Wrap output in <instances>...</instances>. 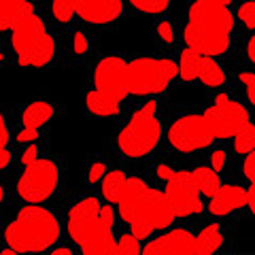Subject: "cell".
<instances>
[{
  "mask_svg": "<svg viewBox=\"0 0 255 255\" xmlns=\"http://www.w3.org/2000/svg\"><path fill=\"white\" fill-rule=\"evenodd\" d=\"M164 194L177 217H187V215H196L202 211L200 191L196 189L189 172H172L166 179Z\"/></svg>",
  "mask_w": 255,
  "mask_h": 255,
  "instance_id": "cell-12",
  "label": "cell"
},
{
  "mask_svg": "<svg viewBox=\"0 0 255 255\" xmlns=\"http://www.w3.org/2000/svg\"><path fill=\"white\" fill-rule=\"evenodd\" d=\"M194 234L187 230H170L162 236L153 238L145 247H140V253L145 255H157V253H179V255H194L196 253V241Z\"/></svg>",
  "mask_w": 255,
  "mask_h": 255,
  "instance_id": "cell-13",
  "label": "cell"
},
{
  "mask_svg": "<svg viewBox=\"0 0 255 255\" xmlns=\"http://www.w3.org/2000/svg\"><path fill=\"white\" fill-rule=\"evenodd\" d=\"M119 213L136 238H147L157 230L168 228L177 219L164 191L151 189L142 179L128 177L126 187L119 196Z\"/></svg>",
  "mask_w": 255,
  "mask_h": 255,
  "instance_id": "cell-3",
  "label": "cell"
},
{
  "mask_svg": "<svg viewBox=\"0 0 255 255\" xmlns=\"http://www.w3.org/2000/svg\"><path fill=\"white\" fill-rule=\"evenodd\" d=\"M238 17H241V21L245 23L247 28L255 30V0H251V2H245L241 9H238Z\"/></svg>",
  "mask_w": 255,
  "mask_h": 255,
  "instance_id": "cell-26",
  "label": "cell"
},
{
  "mask_svg": "<svg viewBox=\"0 0 255 255\" xmlns=\"http://www.w3.org/2000/svg\"><path fill=\"white\" fill-rule=\"evenodd\" d=\"M6 145H9V130H6L2 113H0V170L11 162V153H9V149H6Z\"/></svg>",
  "mask_w": 255,
  "mask_h": 255,
  "instance_id": "cell-25",
  "label": "cell"
},
{
  "mask_svg": "<svg viewBox=\"0 0 255 255\" xmlns=\"http://www.w3.org/2000/svg\"><path fill=\"white\" fill-rule=\"evenodd\" d=\"M130 4L134 9H138L142 13H151V15H157V13H164L168 9L170 0H130Z\"/></svg>",
  "mask_w": 255,
  "mask_h": 255,
  "instance_id": "cell-24",
  "label": "cell"
},
{
  "mask_svg": "<svg viewBox=\"0 0 255 255\" xmlns=\"http://www.w3.org/2000/svg\"><path fill=\"white\" fill-rule=\"evenodd\" d=\"M247 55H249V60L255 64V34L249 38V45H247Z\"/></svg>",
  "mask_w": 255,
  "mask_h": 255,
  "instance_id": "cell-34",
  "label": "cell"
},
{
  "mask_svg": "<svg viewBox=\"0 0 255 255\" xmlns=\"http://www.w3.org/2000/svg\"><path fill=\"white\" fill-rule=\"evenodd\" d=\"M234 17L228 6L217 2L196 0L189 9V21L183 30L187 47L206 53L223 55L230 49V34H232Z\"/></svg>",
  "mask_w": 255,
  "mask_h": 255,
  "instance_id": "cell-5",
  "label": "cell"
},
{
  "mask_svg": "<svg viewBox=\"0 0 255 255\" xmlns=\"http://www.w3.org/2000/svg\"><path fill=\"white\" fill-rule=\"evenodd\" d=\"M159 136H162V126L155 115V102H147L130 117V122L119 132L117 147L128 157H145L157 147Z\"/></svg>",
  "mask_w": 255,
  "mask_h": 255,
  "instance_id": "cell-8",
  "label": "cell"
},
{
  "mask_svg": "<svg viewBox=\"0 0 255 255\" xmlns=\"http://www.w3.org/2000/svg\"><path fill=\"white\" fill-rule=\"evenodd\" d=\"M68 232L85 255H113V209L102 206L98 198L87 196L68 213Z\"/></svg>",
  "mask_w": 255,
  "mask_h": 255,
  "instance_id": "cell-4",
  "label": "cell"
},
{
  "mask_svg": "<svg viewBox=\"0 0 255 255\" xmlns=\"http://www.w3.org/2000/svg\"><path fill=\"white\" fill-rule=\"evenodd\" d=\"M0 30L11 32L19 66L38 68L53 60V38L28 0H0Z\"/></svg>",
  "mask_w": 255,
  "mask_h": 255,
  "instance_id": "cell-2",
  "label": "cell"
},
{
  "mask_svg": "<svg viewBox=\"0 0 255 255\" xmlns=\"http://www.w3.org/2000/svg\"><path fill=\"white\" fill-rule=\"evenodd\" d=\"M194 241H196V253L198 255H209V253H215L221 247L223 234H221L219 226L213 223V226H206Z\"/></svg>",
  "mask_w": 255,
  "mask_h": 255,
  "instance_id": "cell-18",
  "label": "cell"
},
{
  "mask_svg": "<svg viewBox=\"0 0 255 255\" xmlns=\"http://www.w3.org/2000/svg\"><path fill=\"white\" fill-rule=\"evenodd\" d=\"M107 174V166L102 164V162H98V164H92V168H90V174H87V179H90L92 183H96V181H100L102 177Z\"/></svg>",
  "mask_w": 255,
  "mask_h": 255,
  "instance_id": "cell-28",
  "label": "cell"
},
{
  "mask_svg": "<svg viewBox=\"0 0 255 255\" xmlns=\"http://www.w3.org/2000/svg\"><path fill=\"white\" fill-rule=\"evenodd\" d=\"M249 124V113L241 102L221 94L213 107L198 115H183L170 126L168 140L179 151H198L209 147L217 138H234V134Z\"/></svg>",
  "mask_w": 255,
  "mask_h": 255,
  "instance_id": "cell-1",
  "label": "cell"
},
{
  "mask_svg": "<svg viewBox=\"0 0 255 255\" xmlns=\"http://www.w3.org/2000/svg\"><path fill=\"white\" fill-rule=\"evenodd\" d=\"M243 170H245V177L251 181V187H249V191H247V206H249L251 213L255 215V149L247 153Z\"/></svg>",
  "mask_w": 255,
  "mask_h": 255,
  "instance_id": "cell-21",
  "label": "cell"
},
{
  "mask_svg": "<svg viewBox=\"0 0 255 255\" xmlns=\"http://www.w3.org/2000/svg\"><path fill=\"white\" fill-rule=\"evenodd\" d=\"M234 149L238 153H249L255 149V126L249 122L234 134Z\"/></svg>",
  "mask_w": 255,
  "mask_h": 255,
  "instance_id": "cell-20",
  "label": "cell"
},
{
  "mask_svg": "<svg viewBox=\"0 0 255 255\" xmlns=\"http://www.w3.org/2000/svg\"><path fill=\"white\" fill-rule=\"evenodd\" d=\"M38 136V130H30V128H23V130L17 134V140L19 142H34Z\"/></svg>",
  "mask_w": 255,
  "mask_h": 255,
  "instance_id": "cell-31",
  "label": "cell"
},
{
  "mask_svg": "<svg viewBox=\"0 0 255 255\" xmlns=\"http://www.w3.org/2000/svg\"><path fill=\"white\" fill-rule=\"evenodd\" d=\"M51 253H55V255H70V249H53Z\"/></svg>",
  "mask_w": 255,
  "mask_h": 255,
  "instance_id": "cell-36",
  "label": "cell"
},
{
  "mask_svg": "<svg viewBox=\"0 0 255 255\" xmlns=\"http://www.w3.org/2000/svg\"><path fill=\"white\" fill-rule=\"evenodd\" d=\"M0 32H2V30H0ZM0 62H2V51H0Z\"/></svg>",
  "mask_w": 255,
  "mask_h": 255,
  "instance_id": "cell-39",
  "label": "cell"
},
{
  "mask_svg": "<svg viewBox=\"0 0 255 255\" xmlns=\"http://www.w3.org/2000/svg\"><path fill=\"white\" fill-rule=\"evenodd\" d=\"M60 238V223L51 211L28 204L4 230V241L17 253H36L53 247Z\"/></svg>",
  "mask_w": 255,
  "mask_h": 255,
  "instance_id": "cell-6",
  "label": "cell"
},
{
  "mask_svg": "<svg viewBox=\"0 0 255 255\" xmlns=\"http://www.w3.org/2000/svg\"><path fill=\"white\" fill-rule=\"evenodd\" d=\"M247 206V191L238 185H219V189L211 196L209 202V211L213 215H230L236 209H243Z\"/></svg>",
  "mask_w": 255,
  "mask_h": 255,
  "instance_id": "cell-15",
  "label": "cell"
},
{
  "mask_svg": "<svg viewBox=\"0 0 255 255\" xmlns=\"http://www.w3.org/2000/svg\"><path fill=\"white\" fill-rule=\"evenodd\" d=\"M51 11H53V15H55V19H58V21L68 23L77 15L75 0H53Z\"/></svg>",
  "mask_w": 255,
  "mask_h": 255,
  "instance_id": "cell-22",
  "label": "cell"
},
{
  "mask_svg": "<svg viewBox=\"0 0 255 255\" xmlns=\"http://www.w3.org/2000/svg\"><path fill=\"white\" fill-rule=\"evenodd\" d=\"M126 181H128V177L119 170L109 172L105 177V181H102V194H105V198L109 202L115 204L119 200V196H122V191L126 187Z\"/></svg>",
  "mask_w": 255,
  "mask_h": 255,
  "instance_id": "cell-19",
  "label": "cell"
},
{
  "mask_svg": "<svg viewBox=\"0 0 255 255\" xmlns=\"http://www.w3.org/2000/svg\"><path fill=\"white\" fill-rule=\"evenodd\" d=\"M213 170H221L223 168V164H226V151L223 149H217V151H213Z\"/></svg>",
  "mask_w": 255,
  "mask_h": 255,
  "instance_id": "cell-30",
  "label": "cell"
},
{
  "mask_svg": "<svg viewBox=\"0 0 255 255\" xmlns=\"http://www.w3.org/2000/svg\"><path fill=\"white\" fill-rule=\"evenodd\" d=\"M191 174V181H194V185L196 189L200 191L202 196H213L215 191L219 189V177H217V170H213V168H204V166H198V168H194L189 172Z\"/></svg>",
  "mask_w": 255,
  "mask_h": 255,
  "instance_id": "cell-17",
  "label": "cell"
},
{
  "mask_svg": "<svg viewBox=\"0 0 255 255\" xmlns=\"http://www.w3.org/2000/svg\"><path fill=\"white\" fill-rule=\"evenodd\" d=\"M36 153H38V151H36V147H34V145H30L26 151H23V157H21V159H23V166L30 164V162H34V159L38 157Z\"/></svg>",
  "mask_w": 255,
  "mask_h": 255,
  "instance_id": "cell-33",
  "label": "cell"
},
{
  "mask_svg": "<svg viewBox=\"0 0 255 255\" xmlns=\"http://www.w3.org/2000/svg\"><path fill=\"white\" fill-rule=\"evenodd\" d=\"M58 166L51 159H34V162L26 164L21 179L17 183L19 196L30 204L45 202L47 198L53 196L55 187H58Z\"/></svg>",
  "mask_w": 255,
  "mask_h": 255,
  "instance_id": "cell-10",
  "label": "cell"
},
{
  "mask_svg": "<svg viewBox=\"0 0 255 255\" xmlns=\"http://www.w3.org/2000/svg\"><path fill=\"white\" fill-rule=\"evenodd\" d=\"M206 2H217V4H223V6H228L232 0H206Z\"/></svg>",
  "mask_w": 255,
  "mask_h": 255,
  "instance_id": "cell-37",
  "label": "cell"
},
{
  "mask_svg": "<svg viewBox=\"0 0 255 255\" xmlns=\"http://www.w3.org/2000/svg\"><path fill=\"white\" fill-rule=\"evenodd\" d=\"M179 73V66L172 60L164 58H136L126 64L128 94L153 96L162 94Z\"/></svg>",
  "mask_w": 255,
  "mask_h": 255,
  "instance_id": "cell-9",
  "label": "cell"
},
{
  "mask_svg": "<svg viewBox=\"0 0 255 255\" xmlns=\"http://www.w3.org/2000/svg\"><path fill=\"white\" fill-rule=\"evenodd\" d=\"M2 198H4V189H2V183H0V202H2Z\"/></svg>",
  "mask_w": 255,
  "mask_h": 255,
  "instance_id": "cell-38",
  "label": "cell"
},
{
  "mask_svg": "<svg viewBox=\"0 0 255 255\" xmlns=\"http://www.w3.org/2000/svg\"><path fill=\"white\" fill-rule=\"evenodd\" d=\"M241 81L247 87V98H249V102L255 107V73H243Z\"/></svg>",
  "mask_w": 255,
  "mask_h": 255,
  "instance_id": "cell-27",
  "label": "cell"
},
{
  "mask_svg": "<svg viewBox=\"0 0 255 255\" xmlns=\"http://www.w3.org/2000/svg\"><path fill=\"white\" fill-rule=\"evenodd\" d=\"M85 49H87L85 34H83V32H77V34H75V53H85Z\"/></svg>",
  "mask_w": 255,
  "mask_h": 255,
  "instance_id": "cell-32",
  "label": "cell"
},
{
  "mask_svg": "<svg viewBox=\"0 0 255 255\" xmlns=\"http://www.w3.org/2000/svg\"><path fill=\"white\" fill-rule=\"evenodd\" d=\"M75 6L87 23H111L122 15V0H75Z\"/></svg>",
  "mask_w": 255,
  "mask_h": 255,
  "instance_id": "cell-14",
  "label": "cell"
},
{
  "mask_svg": "<svg viewBox=\"0 0 255 255\" xmlns=\"http://www.w3.org/2000/svg\"><path fill=\"white\" fill-rule=\"evenodd\" d=\"M157 34H159V38H162L164 43H172V38H174L172 28H170L168 21H162V23H159V26H157Z\"/></svg>",
  "mask_w": 255,
  "mask_h": 255,
  "instance_id": "cell-29",
  "label": "cell"
},
{
  "mask_svg": "<svg viewBox=\"0 0 255 255\" xmlns=\"http://www.w3.org/2000/svg\"><path fill=\"white\" fill-rule=\"evenodd\" d=\"M51 117H53V107L49 102L36 100V102H30V105L23 109L21 124H23V128H30V130H38V128L45 126Z\"/></svg>",
  "mask_w": 255,
  "mask_h": 255,
  "instance_id": "cell-16",
  "label": "cell"
},
{
  "mask_svg": "<svg viewBox=\"0 0 255 255\" xmlns=\"http://www.w3.org/2000/svg\"><path fill=\"white\" fill-rule=\"evenodd\" d=\"M172 172H174V170L170 168V166H166V164H162V166H159V168H157V174H159V179H164V181L168 179Z\"/></svg>",
  "mask_w": 255,
  "mask_h": 255,
  "instance_id": "cell-35",
  "label": "cell"
},
{
  "mask_svg": "<svg viewBox=\"0 0 255 255\" xmlns=\"http://www.w3.org/2000/svg\"><path fill=\"white\" fill-rule=\"evenodd\" d=\"M115 253L117 255H136L140 253V238H136L132 232L124 234L119 238V243H115Z\"/></svg>",
  "mask_w": 255,
  "mask_h": 255,
  "instance_id": "cell-23",
  "label": "cell"
},
{
  "mask_svg": "<svg viewBox=\"0 0 255 255\" xmlns=\"http://www.w3.org/2000/svg\"><path fill=\"white\" fill-rule=\"evenodd\" d=\"M179 77L183 81H202L206 87H219L226 83V73L211 55L187 47L179 58Z\"/></svg>",
  "mask_w": 255,
  "mask_h": 255,
  "instance_id": "cell-11",
  "label": "cell"
},
{
  "mask_svg": "<svg viewBox=\"0 0 255 255\" xmlns=\"http://www.w3.org/2000/svg\"><path fill=\"white\" fill-rule=\"evenodd\" d=\"M126 60L117 55L102 58L94 70V87L85 96V107L96 117H113L119 113V107L126 100Z\"/></svg>",
  "mask_w": 255,
  "mask_h": 255,
  "instance_id": "cell-7",
  "label": "cell"
}]
</instances>
